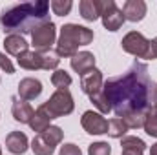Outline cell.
Wrapping results in <instances>:
<instances>
[{
	"instance_id": "7a4b0ae2",
	"label": "cell",
	"mask_w": 157,
	"mask_h": 155,
	"mask_svg": "<svg viewBox=\"0 0 157 155\" xmlns=\"http://www.w3.org/2000/svg\"><path fill=\"white\" fill-rule=\"evenodd\" d=\"M49 9V2L46 0L17 4L0 15V26L7 35H31L37 28L51 22Z\"/></svg>"
},
{
	"instance_id": "d4e9b609",
	"label": "cell",
	"mask_w": 157,
	"mask_h": 155,
	"mask_svg": "<svg viewBox=\"0 0 157 155\" xmlns=\"http://www.w3.org/2000/svg\"><path fill=\"white\" fill-rule=\"evenodd\" d=\"M42 135H44V137H46V139L55 146V148H57V146L62 142V139H64V131H62L59 126H49L48 130H44V131H42Z\"/></svg>"
},
{
	"instance_id": "d6986e66",
	"label": "cell",
	"mask_w": 157,
	"mask_h": 155,
	"mask_svg": "<svg viewBox=\"0 0 157 155\" xmlns=\"http://www.w3.org/2000/svg\"><path fill=\"white\" fill-rule=\"evenodd\" d=\"M29 148L33 150L35 155H53L55 153V146H53L42 133H39V135L31 141V146H29Z\"/></svg>"
},
{
	"instance_id": "30bf717a",
	"label": "cell",
	"mask_w": 157,
	"mask_h": 155,
	"mask_svg": "<svg viewBox=\"0 0 157 155\" xmlns=\"http://www.w3.org/2000/svg\"><path fill=\"white\" fill-rule=\"evenodd\" d=\"M42 93V82L39 78H33V77H26L18 82V97L22 100H35Z\"/></svg>"
},
{
	"instance_id": "2e32d148",
	"label": "cell",
	"mask_w": 157,
	"mask_h": 155,
	"mask_svg": "<svg viewBox=\"0 0 157 155\" xmlns=\"http://www.w3.org/2000/svg\"><path fill=\"white\" fill-rule=\"evenodd\" d=\"M17 64L22 68V70H28V71H35V70H42V55L37 53L35 49L33 51H26L22 53L20 57H17Z\"/></svg>"
},
{
	"instance_id": "ac0fdd59",
	"label": "cell",
	"mask_w": 157,
	"mask_h": 155,
	"mask_svg": "<svg viewBox=\"0 0 157 155\" xmlns=\"http://www.w3.org/2000/svg\"><path fill=\"white\" fill-rule=\"evenodd\" d=\"M78 11H80V17L86 20V22H93L101 17V6H99V0H80L78 4Z\"/></svg>"
},
{
	"instance_id": "4fadbf2b",
	"label": "cell",
	"mask_w": 157,
	"mask_h": 155,
	"mask_svg": "<svg viewBox=\"0 0 157 155\" xmlns=\"http://www.w3.org/2000/svg\"><path fill=\"white\" fill-rule=\"evenodd\" d=\"M71 70L77 71L78 75H86L88 71H91L95 68V55L90 51H78L75 57H71Z\"/></svg>"
},
{
	"instance_id": "484cf974",
	"label": "cell",
	"mask_w": 157,
	"mask_h": 155,
	"mask_svg": "<svg viewBox=\"0 0 157 155\" xmlns=\"http://www.w3.org/2000/svg\"><path fill=\"white\" fill-rule=\"evenodd\" d=\"M42 55V70H57L59 68V62H60V57L57 55V51H46V53H40Z\"/></svg>"
},
{
	"instance_id": "44dd1931",
	"label": "cell",
	"mask_w": 157,
	"mask_h": 155,
	"mask_svg": "<svg viewBox=\"0 0 157 155\" xmlns=\"http://www.w3.org/2000/svg\"><path fill=\"white\" fill-rule=\"evenodd\" d=\"M51 84L57 89H68L71 86V77L66 70H55L51 73Z\"/></svg>"
},
{
	"instance_id": "4316f807",
	"label": "cell",
	"mask_w": 157,
	"mask_h": 155,
	"mask_svg": "<svg viewBox=\"0 0 157 155\" xmlns=\"http://www.w3.org/2000/svg\"><path fill=\"white\" fill-rule=\"evenodd\" d=\"M121 148H137V150H143V152H144L146 144H144V141H143V139H139V137L124 135V137L121 139Z\"/></svg>"
},
{
	"instance_id": "836d02e7",
	"label": "cell",
	"mask_w": 157,
	"mask_h": 155,
	"mask_svg": "<svg viewBox=\"0 0 157 155\" xmlns=\"http://www.w3.org/2000/svg\"><path fill=\"white\" fill-rule=\"evenodd\" d=\"M154 42H155V47H157V37H155V39H154Z\"/></svg>"
},
{
	"instance_id": "ba28073f",
	"label": "cell",
	"mask_w": 157,
	"mask_h": 155,
	"mask_svg": "<svg viewBox=\"0 0 157 155\" xmlns=\"http://www.w3.org/2000/svg\"><path fill=\"white\" fill-rule=\"evenodd\" d=\"M80 124L86 130V133L90 135H104L108 133V120L101 115L99 112H84L80 117Z\"/></svg>"
},
{
	"instance_id": "603a6c76",
	"label": "cell",
	"mask_w": 157,
	"mask_h": 155,
	"mask_svg": "<svg viewBox=\"0 0 157 155\" xmlns=\"http://www.w3.org/2000/svg\"><path fill=\"white\" fill-rule=\"evenodd\" d=\"M90 100L93 102V106L99 110L101 115H106V113L112 112V106H110V102H108V99H106V95H104L102 89L97 91V93H93V95H90Z\"/></svg>"
},
{
	"instance_id": "8992f818",
	"label": "cell",
	"mask_w": 157,
	"mask_h": 155,
	"mask_svg": "<svg viewBox=\"0 0 157 155\" xmlns=\"http://www.w3.org/2000/svg\"><path fill=\"white\" fill-rule=\"evenodd\" d=\"M101 6V18H102V26L108 31H119L124 24V13L122 9H119L117 4L113 0H99Z\"/></svg>"
},
{
	"instance_id": "83f0119b",
	"label": "cell",
	"mask_w": 157,
	"mask_h": 155,
	"mask_svg": "<svg viewBox=\"0 0 157 155\" xmlns=\"http://www.w3.org/2000/svg\"><path fill=\"white\" fill-rule=\"evenodd\" d=\"M88 155H112V146L108 142H93L88 146Z\"/></svg>"
},
{
	"instance_id": "3957f363",
	"label": "cell",
	"mask_w": 157,
	"mask_h": 155,
	"mask_svg": "<svg viewBox=\"0 0 157 155\" xmlns=\"http://www.w3.org/2000/svg\"><path fill=\"white\" fill-rule=\"evenodd\" d=\"M93 42V31L86 26L64 24L60 28V35L57 40V55L64 59H71L78 53L80 46H88Z\"/></svg>"
},
{
	"instance_id": "e0dca14e",
	"label": "cell",
	"mask_w": 157,
	"mask_h": 155,
	"mask_svg": "<svg viewBox=\"0 0 157 155\" xmlns=\"http://www.w3.org/2000/svg\"><path fill=\"white\" fill-rule=\"evenodd\" d=\"M51 117H49V113L44 110V106L40 104L39 108L35 110V113H33V117H31V120H29V128L33 130V131H37V135L39 133H42L44 130H48L49 126H51Z\"/></svg>"
},
{
	"instance_id": "5bb4252c",
	"label": "cell",
	"mask_w": 157,
	"mask_h": 155,
	"mask_svg": "<svg viewBox=\"0 0 157 155\" xmlns=\"http://www.w3.org/2000/svg\"><path fill=\"white\" fill-rule=\"evenodd\" d=\"M6 146H7V150H9L11 153L22 155V153L28 152L29 141H28L26 133H22V131H11V133L6 137Z\"/></svg>"
},
{
	"instance_id": "1f68e13d",
	"label": "cell",
	"mask_w": 157,
	"mask_h": 155,
	"mask_svg": "<svg viewBox=\"0 0 157 155\" xmlns=\"http://www.w3.org/2000/svg\"><path fill=\"white\" fill-rule=\"evenodd\" d=\"M150 155H157V142L150 146Z\"/></svg>"
},
{
	"instance_id": "d6a6232c",
	"label": "cell",
	"mask_w": 157,
	"mask_h": 155,
	"mask_svg": "<svg viewBox=\"0 0 157 155\" xmlns=\"http://www.w3.org/2000/svg\"><path fill=\"white\" fill-rule=\"evenodd\" d=\"M154 102H155V106H157V84H155V88H154Z\"/></svg>"
},
{
	"instance_id": "7402d4cb",
	"label": "cell",
	"mask_w": 157,
	"mask_h": 155,
	"mask_svg": "<svg viewBox=\"0 0 157 155\" xmlns=\"http://www.w3.org/2000/svg\"><path fill=\"white\" fill-rule=\"evenodd\" d=\"M143 128H144L146 135L157 139V106L155 104L146 112V119H144V126Z\"/></svg>"
},
{
	"instance_id": "52a82bcc",
	"label": "cell",
	"mask_w": 157,
	"mask_h": 155,
	"mask_svg": "<svg viewBox=\"0 0 157 155\" xmlns=\"http://www.w3.org/2000/svg\"><path fill=\"white\" fill-rule=\"evenodd\" d=\"M55 40H57V26L53 22H48V24L40 26L31 33V46L35 47L37 53L51 51V46L57 44Z\"/></svg>"
},
{
	"instance_id": "277c9868",
	"label": "cell",
	"mask_w": 157,
	"mask_h": 155,
	"mask_svg": "<svg viewBox=\"0 0 157 155\" xmlns=\"http://www.w3.org/2000/svg\"><path fill=\"white\" fill-rule=\"evenodd\" d=\"M121 46L126 53L137 57V59H146V60H155L157 59V47L154 40H148L139 31H130L121 40Z\"/></svg>"
},
{
	"instance_id": "cb8c5ba5",
	"label": "cell",
	"mask_w": 157,
	"mask_h": 155,
	"mask_svg": "<svg viewBox=\"0 0 157 155\" xmlns=\"http://www.w3.org/2000/svg\"><path fill=\"white\" fill-rule=\"evenodd\" d=\"M49 7H51V11H53L55 15L66 17V15H70V11H71V7H73V2H71V0H51V2H49Z\"/></svg>"
},
{
	"instance_id": "9a60e30c",
	"label": "cell",
	"mask_w": 157,
	"mask_h": 155,
	"mask_svg": "<svg viewBox=\"0 0 157 155\" xmlns=\"http://www.w3.org/2000/svg\"><path fill=\"white\" fill-rule=\"evenodd\" d=\"M28 47H29L28 40L24 39V37H20V35H6V39H4V49H6V53H9L13 57H20L22 53L28 51Z\"/></svg>"
},
{
	"instance_id": "8fae6325",
	"label": "cell",
	"mask_w": 157,
	"mask_h": 155,
	"mask_svg": "<svg viewBox=\"0 0 157 155\" xmlns=\"http://www.w3.org/2000/svg\"><path fill=\"white\" fill-rule=\"evenodd\" d=\"M13 106H11V113H13V119L20 124H29L31 117L35 113V110L31 108V104L28 100H22L20 97H13L11 99Z\"/></svg>"
},
{
	"instance_id": "e575fe53",
	"label": "cell",
	"mask_w": 157,
	"mask_h": 155,
	"mask_svg": "<svg viewBox=\"0 0 157 155\" xmlns=\"http://www.w3.org/2000/svg\"><path fill=\"white\" fill-rule=\"evenodd\" d=\"M0 155H2V148H0Z\"/></svg>"
},
{
	"instance_id": "4dcf8cb0",
	"label": "cell",
	"mask_w": 157,
	"mask_h": 155,
	"mask_svg": "<svg viewBox=\"0 0 157 155\" xmlns=\"http://www.w3.org/2000/svg\"><path fill=\"white\" fill-rule=\"evenodd\" d=\"M122 155H143V150H137V148H122Z\"/></svg>"
},
{
	"instance_id": "5b68a950",
	"label": "cell",
	"mask_w": 157,
	"mask_h": 155,
	"mask_svg": "<svg viewBox=\"0 0 157 155\" xmlns=\"http://www.w3.org/2000/svg\"><path fill=\"white\" fill-rule=\"evenodd\" d=\"M44 110L49 113L51 119H60V117L70 115L73 110H75V102H73V97L68 89H57L44 104Z\"/></svg>"
},
{
	"instance_id": "f546056e",
	"label": "cell",
	"mask_w": 157,
	"mask_h": 155,
	"mask_svg": "<svg viewBox=\"0 0 157 155\" xmlns=\"http://www.w3.org/2000/svg\"><path fill=\"white\" fill-rule=\"evenodd\" d=\"M59 155H82V152H80V148H78L77 144H73V142H66L64 146H60Z\"/></svg>"
},
{
	"instance_id": "9c48e42d",
	"label": "cell",
	"mask_w": 157,
	"mask_h": 155,
	"mask_svg": "<svg viewBox=\"0 0 157 155\" xmlns=\"http://www.w3.org/2000/svg\"><path fill=\"white\" fill-rule=\"evenodd\" d=\"M102 84H104L102 82V71H99L97 68H93L91 71H88L86 75L80 77V89L88 97L93 95V93H97V91H101Z\"/></svg>"
},
{
	"instance_id": "6da1fadb",
	"label": "cell",
	"mask_w": 157,
	"mask_h": 155,
	"mask_svg": "<svg viewBox=\"0 0 157 155\" xmlns=\"http://www.w3.org/2000/svg\"><path fill=\"white\" fill-rule=\"evenodd\" d=\"M154 80L144 62L133 60V64L119 77L108 78L102 84V91L112 106V112L122 119L132 113L146 115L154 100Z\"/></svg>"
},
{
	"instance_id": "7c38bea8",
	"label": "cell",
	"mask_w": 157,
	"mask_h": 155,
	"mask_svg": "<svg viewBox=\"0 0 157 155\" xmlns=\"http://www.w3.org/2000/svg\"><path fill=\"white\" fill-rule=\"evenodd\" d=\"M146 11H148V7H146L144 0H126L122 6L124 18L130 22H141L146 17Z\"/></svg>"
},
{
	"instance_id": "f1b7e54d",
	"label": "cell",
	"mask_w": 157,
	"mask_h": 155,
	"mask_svg": "<svg viewBox=\"0 0 157 155\" xmlns=\"http://www.w3.org/2000/svg\"><path fill=\"white\" fill-rule=\"evenodd\" d=\"M0 70L6 71L7 75H13V73H15V66H13V62H11V60L7 59V55L2 53V51H0Z\"/></svg>"
},
{
	"instance_id": "ffe728a7",
	"label": "cell",
	"mask_w": 157,
	"mask_h": 155,
	"mask_svg": "<svg viewBox=\"0 0 157 155\" xmlns=\"http://www.w3.org/2000/svg\"><path fill=\"white\" fill-rule=\"evenodd\" d=\"M126 131H128V126L124 124L122 119L113 117V119L108 120V135H110L112 139H122V137L126 135Z\"/></svg>"
}]
</instances>
